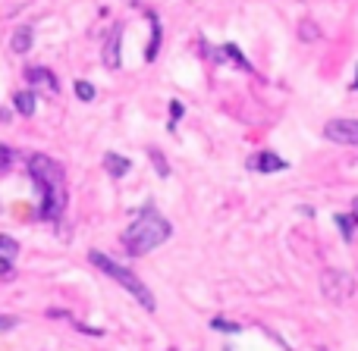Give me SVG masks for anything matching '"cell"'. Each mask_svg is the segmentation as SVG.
Wrapping results in <instances>:
<instances>
[{
	"label": "cell",
	"instance_id": "9",
	"mask_svg": "<svg viewBox=\"0 0 358 351\" xmlns=\"http://www.w3.org/2000/svg\"><path fill=\"white\" fill-rule=\"evenodd\" d=\"M210 60H214V63H236V66L245 69V73H255L252 63L245 60V54H242V50L236 47V44H223V47L210 50Z\"/></svg>",
	"mask_w": 358,
	"mask_h": 351
},
{
	"label": "cell",
	"instance_id": "26",
	"mask_svg": "<svg viewBox=\"0 0 358 351\" xmlns=\"http://www.w3.org/2000/svg\"><path fill=\"white\" fill-rule=\"evenodd\" d=\"M352 204H355V214H358V197H355V201H352Z\"/></svg>",
	"mask_w": 358,
	"mask_h": 351
},
{
	"label": "cell",
	"instance_id": "7",
	"mask_svg": "<svg viewBox=\"0 0 358 351\" xmlns=\"http://www.w3.org/2000/svg\"><path fill=\"white\" fill-rule=\"evenodd\" d=\"M123 25H113V31L107 35V44H104V66L107 69H120L123 66Z\"/></svg>",
	"mask_w": 358,
	"mask_h": 351
},
{
	"label": "cell",
	"instance_id": "5",
	"mask_svg": "<svg viewBox=\"0 0 358 351\" xmlns=\"http://www.w3.org/2000/svg\"><path fill=\"white\" fill-rule=\"evenodd\" d=\"M324 138L334 144H358V119H330L324 126Z\"/></svg>",
	"mask_w": 358,
	"mask_h": 351
},
{
	"label": "cell",
	"instance_id": "10",
	"mask_svg": "<svg viewBox=\"0 0 358 351\" xmlns=\"http://www.w3.org/2000/svg\"><path fill=\"white\" fill-rule=\"evenodd\" d=\"M31 44H35V29L31 25H19L16 31H13V38H10V50L13 54H29L31 50Z\"/></svg>",
	"mask_w": 358,
	"mask_h": 351
},
{
	"label": "cell",
	"instance_id": "2",
	"mask_svg": "<svg viewBox=\"0 0 358 351\" xmlns=\"http://www.w3.org/2000/svg\"><path fill=\"white\" fill-rule=\"evenodd\" d=\"M173 235V226H170V220H164L161 214H157L155 201H148L142 207V214L136 216V220L129 223V229L123 232V248L132 254V257H142V254L155 251V248H161L164 241Z\"/></svg>",
	"mask_w": 358,
	"mask_h": 351
},
{
	"label": "cell",
	"instance_id": "3",
	"mask_svg": "<svg viewBox=\"0 0 358 351\" xmlns=\"http://www.w3.org/2000/svg\"><path fill=\"white\" fill-rule=\"evenodd\" d=\"M88 260H92V264L98 267L101 273H107V276H110L117 285H123V289L129 292V295L136 298V301L142 304V308L148 311V314H155V311H157V301H155V295H151V289H148V285H145L132 270H126L123 264L110 260L104 251H98V248H94V251H88Z\"/></svg>",
	"mask_w": 358,
	"mask_h": 351
},
{
	"label": "cell",
	"instance_id": "21",
	"mask_svg": "<svg viewBox=\"0 0 358 351\" xmlns=\"http://www.w3.org/2000/svg\"><path fill=\"white\" fill-rule=\"evenodd\" d=\"M19 327V317H10V314H0V333H10V329Z\"/></svg>",
	"mask_w": 358,
	"mask_h": 351
},
{
	"label": "cell",
	"instance_id": "6",
	"mask_svg": "<svg viewBox=\"0 0 358 351\" xmlns=\"http://www.w3.org/2000/svg\"><path fill=\"white\" fill-rule=\"evenodd\" d=\"M248 170L252 173H283V170H289V163L283 160V157H277L273 151H258V154L248 157Z\"/></svg>",
	"mask_w": 358,
	"mask_h": 351
},
{
	"label": "cell",
	"instance_id": "13",
	"mask_svg": "<svg viewBox=\"0 0 358 351\" xmlns=\"http://www.w3.org/2000/svg\"><path fill=\"white\" fill-rule=\"evenodd\" d=\"M148 22H151V44H148V50H145V60H155L157 57V47H161V19L155 16V13H148Z\"/></svg>",
	"mask_w": 358,
	"mask_h": 351
},
{
	"label": "cell",
	"instance_id": "17",
	"mask_svg": "<svg viewBox=\"0 0 358 351\" xmlns=\"http://www.w3.org/2000/svg\"><path fill=\"white\" fill-rule=\"evenodd\" d=\"M210 329H217V333H242V327L239 323H229V320H223V317H214V320H210Z\"/></svg>",
	"mask_w": 358,
	"mask_h": 351
},
{
	"label": "cell",
	"instance_id": "20",
	"mask_svg": "<svg viewBox=\"0 0 358 351\" xmlns=\"http://www.w3.org/2000/svg\"><path fill=\"white\" fill-rule=\"evenodd\" d=\"M182 104L179 100H170V132H176V123H179V117H182Z\"/></svg>",
	"mask_w": 358,
	"mask_h": 351
},
{
	"label": "cell",
	"instance_id": "4",
	"mask_svg": "<svg viewBox=\"0 0 358 351\" xmlns=\"http://www.w3.org/2000/svg\"><path fill=\"white\" fill-rule=\"evenodd\" d=\"M321 292L330 304H343L349 295H352V279H349V273L324 270L321 273Z\"/></svg>",
	"mask_w": 358,
	"mask_h": 351
},
{
	"label": "cell",
	"instance_id": "12",
	"mask_svg": "<svg viewBox=\"0 0 358 351\" xmlns=\"http://www.w3.org/2000/svg\"><path fill=\"white\" fill-rule=\"evenodd\" d=\"M13 107H16L19 117H35V110H38L35 91H16L13 94Z\"/></svg>",
	"mask_w": 358,
	"mask_h": 351
},
{
	"label": "cell",
	"instance_id": "8",
	"mask_svg": "<svg viewBox=\"0 0 358 351\" xmlns=\"http://www.w3.org/2000/svg\"><path fill=\"white\" fill-rule=\"evenodd\" d=\"M25 82H29L31 88H41V91H48V94L60 91V82H57V75L50 73L48 66H29V69H25Z\"/></svg>",
	"mask_w": 358,
	"mask_h": 351
},
{
	"label": "cell",
	"instance_id": "23",
	"mask_svg": "<svg viewBox=\"0 0 358 351\" xmlns=\"http://www.w3.org/2000/svg\"><path fill=\"white\" fill-rule=\"evenodd\" d=\"M10 276H13V260L0 257V283H6Z\"/></svg>",
	"mask_w": 358,
	"mask_h": 351
},
{
	"label": "cell",
	"instance_id": "22",
	"mask_svg": "<svg viewBox=\"0 0 358 351\" xmlns=\"http://www.w3.org/2000/svg\"><path fill=\"white\" fill-rule=\"evenodd\" d=\"M302 41H311V38H321V31H317V25H311V22H302Z\"/></svg>",
	"mask_w": 358,
	"mask_h": 351
},
{
	"label": "cell",
	"instance_id": "1",
	"mask_svg": "<svg viewBox=\"0 0 358 351\" xmlns=\"http://www.w3.org/2000/svg\"><path fill=\"white\" fill-rule=\"evenodd\" d=\"M29 176L35 182V188L41 191L38 216L48 223H57L63 216V210H66V176H63V167L48 154H31Z\"/></svg>",
	"mask_w": 358,
	"mask_h": 351
},
{
	"label": "cell",
	"instance_id": "18",
	"mask_svg": "<svg viewBox=\"0 0 358 351\" xmlns=\"http://www.w3.org/2000/svg\"><path fill=\"white\" fill-rule=\"evenodd\" d=\"M94 94H98L94 91V85H88V82H76V98L79 100H85L88 104V100H94Z\"/></svg>",
	"mask_w": 358,
	"mask_h": 351
},
{
	"label": "cell",
	"instance_id": "14",
	"mask_svg": "<svg viewBox=\"0 0 358 351\" xmlns=\"http://www.w3.org/2000/svg\"><path fill=\"white\" fill-rule=\"evenodd\" d=\"M334 223L340 226V232H343V239H346V241H352V239H355L358 214H336V216H334Z\"/></svg>",
	"mask_w": 358,
	"mask_h": 351
},
{
	"label": "cell",
	"instance_id": "19",
	"mask_svg": "<svg viewBox=\"0 0 358 351\" xmlns=\"http://www.w3.org/2000/svg\"><path fill=\"white\" fill-rule=\"evenodd\" d=\"M13 160H16V151L6 148V144H0V173H6V170L13 167Z\"/></svg>",
	"mask_w": 358,
	"mask_h": 351
},
{
	"label": "cell",
	"instance_id": "16",
	"mask_svg": "<svg viewBox=\"0 0 358 351\" xmlns=\"http://www.w3.org/2000/svg\"><path fill=\"white\" fill-rule=\"evenodd\" d=\"M148 157H151V163H155L157 176H161V179H167V176H170V163L161 157V151H157V148H148Z\"/></svg>",
	"mask_w": 358,
	"mask_h": 351
},
{
	"label": "cell",
	"instance_id": "24",
	"mask_svg": "<svg viewBox=\"0 0 358 351\" xmlns=\"http://www.w3.org/2000/svg\"><path fill=\"white\" fill-rule=\"evenodd\" d=\"M349 88H352V91H358V73H355V79H352V85H349Z\"/></svg>",
	"mask_w": 358,
	"mask_h": 351
},
{
	"label": "cell",
	"instance_id": "15",
	"mask_svg": "<svg viewBox=\"0 0 358 351\" xmlns=\"http://www.w3.org/2000/svg\"><path fill=\"white\" fill-rule=\"evenodd\" d=\"M16 254H19V241H16V239H10V235H0V257L13 260Z\"/></svg>",
	"mask_w": 358,
	"mask_h": 351
},
{
	"label": "cell",
	"instance_id": "11",
	"mask_svg": "<svg viewBox=\"0 0 358 351\" xmlns=\"http://www.w3.org/2000/svg\"><path fill=\"white\" fill-rule=\"evenodd\" d=\"M104 170H107V173H110L113 179H123V176L132 170V163L126 160L123 154H117V151H107V154H104Z\"/></svg>",
	"mask_w": 358,
	"mask_h": 351
},
{
	"label": "cell",
	"instance_id": "25",
	"mask_svg": "<svg viewBox=\"0 0 358 351\" xmlns=\"http://www.w3.org/2000/svg\"><path fill=\"white\" fill-rule=\"evenodd\" d=\"M126 3H129V6H138V3H142V0H126Z\"/></svg>",
	"mask_w": 358,
	"mask_h": 351
}]
</instances>
